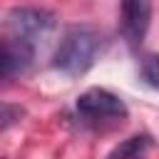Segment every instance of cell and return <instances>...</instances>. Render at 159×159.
Masks as SVG:
<instances>
[{
    "label": "cell",
    "instance_id": "6da1fadb",
    "mask_svg": "<svg viewBox=\"0 0 159 159\" xmlns=\"http://www.w3.org/2000/svg\"><path fill=\"white\" fill-rule=\"evenodd\" d=\"M99 45H102V37L94 27L75 25L62 35V40L52 55V67L67 77H80L94 65Z\"/></svg>",
    "mask_w": 159,
    "mask_h": 159
},
{
    "label": "cell",
    "instance_id": "7a4b0ae2",
    "mask_svg": "<svg viewBox=\"0 0 159 159\" xmlns=\"http://www.w3.org/2000/svg\"><path fill=\"white\" fill-rule=\"evenodd\" d=\"M77 117L82 119V124L94 127V129H104V127H114L127 117V107L124 102L99 87L87 89L84 94H80L77 99Z\"/></svg>",
    "mask_w": 159,
    "mask_h": 159
},
{
    "label": "cell",
    "instance_id": "3957f363",
    "mask_svg": "<svg viewBox=\"0 0 159 159\" xmlns=\"http://www.w3.org/2000/svg\"><path fill=\"white\" fill-rule=\"evenodd\" d=\"M5 30L10 37L37 42L55 30V15L40 7H12L5 15Z\"/></svg>",
    "mask_w": 159,
    "mask_h": 159
},
{
    "label": "cell",
    "instance_id": "277c9868",
    "mask_svg": "<svg viewBox=\"0 0 159 159\" xmlns=\"http://www.w3.org/2000/svg\"><path fill=\"white\" fill-rule=\"evenodd\" d=\"M152 0H122V35L129 45H139L149 30Z\"/></svg>",
    "mask_w": 159,
    "mask_h": 159
},
{
    "label": "cell",
    "instance_id": "5b68a950",
    "mask_svg": "<svg viewBox=\"0 0 159 159\" xmlns=\"http://www.w3.org/2000/svg\"><path fill=\"white\" fill-rule=\"evenodd\" d=\"M32 60H35V45L27 42V40H20V37H5L2 42V77L10 80L15 75H25L30 67H32Z\"/></svg>",
    "mask_w": 159,
    "mask_h": 159
},
{
    "label": "cell",
    "instance_id": "8992f818",
    "mask_svg": "<svg viewBox=\"0 0 159 159\" xmlns=\"http://www.w3.org/2000/svg\"><path fill=\"white\" fill-rule=\"evenodd\" d=\"M147 147H149V137L147 134H137V137L124 139L119 147H114L107 159H139Z\"/></svg>",
    "mask_w": 159,
    "mask_h": 159
},
{
    "label": "cell",
    "instance_id": "52a82bcc",
    "mask_svg": "<svg viewBox=\"0 0 159 159\" xmlns=\"http://www.w3.org/2000/svg\"><path fill=\"white\" fill-rule=\"evenodd\" d=\"M142 80L159 89V55H144L142 57Z\"/></svg>",
    "mask_w": 159,
    "mask_h": 159
}]
</instances>
